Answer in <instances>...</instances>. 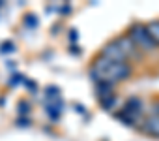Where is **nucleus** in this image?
<instances>
[{"label": "nucleus", "instance_id": "1", "mask_svg": "<svg viewBox=\"0 0 159 141\" xmlns=\"http://www.w3.org/2000/svg\"><path fill=\"white\" fill-rule=\"evenodd\" d=\"M92 79L96 83H107V85H114L120 81H125L131 75V66L127 62H112L107 60L103 56L96 58L92 64Z\"/></svg>", "mask_w": 159, "mask_h": 141}, {"label": "nucleus", "instance_id": "5", "mask_svg": "<svg viewBox=\"0 0 159 141\" xmlns=\"http://www.w3.org/2000/svg\"><path fill=\"white\" fill-rule=\"evenodd\" d=\"M142 132L153 137H159V115H150L142 120Z\"/></svg>", "mask_w": 159, "mask_h": 141}, {"label": "nucleus", "instance_id": "2", "mask_svg": "<svg viewBox=\"0 0 159 141\" xmlns=\"http://www.w3.org/2000/svg\"><path fill=\"white\" fill-rule=\"evenodd\" d=\"M127 36H129V40L137 45V49H139L140 53H150V51H153V49L157 47V45L153 43L152 36L148 34L146 25H133Z\"/></svg>", "mask_w": 159, "mask_h": 141}, {"label": "nucleus", "instance_id": "7", "mask_svg": "<svg viewBox=\"0 0 159 141\" xmlns=\"http://www.w3.org/2000/svg\"><path fill=\"white\" fill-rule=\"evenodd\" d=\"M101 105H103L105 109H112V107L116 105V96H114V94L103 96V98H101Z\"/></svg>", "mask_w": 159, "mask_h": 141}, {"label": "nucleus", "instance_id": "6", "mask_svg": "<svg viewBox=\"0 0 159 141\" xmlns=\"http://www.w3.org/2000/svg\"><path fill=\"white\" fill-rule=\"evenodd\" d=\"M146 30H148V34L152 36L153 43L159 45V21H152V23H148V25H146Z\"/></svg>", "mask_w": 159, "mask_h": 141}, {"label": "nucleus", "instance_id": "3", "mask_svg": "<svg viewBox=\"0 0 159 141\" xmlns=\"http://www.w3.org/2000/svg\"><path fill=\"white\" fill-rule=\"evenodd\" d=\"M116 43H118V47L122 49V53L125 55L127 60H140V58H142V53H140V51L137 49V45L129 40V36H122V38H118Z\"/></svg>", "mask_w": 159, "mask_h": 141}, {"label": "nucleus", "instance_id": "4", "mask_svg": "<svg viewBox=\"0 0 159 141\" xmlns=\"http://www.w3.org/2000/svg\"><path fill=\"white\" fill-rule=\"evenodd\" d=\"M101 56H103V58H107V60H112V62H127L125 55L122 53V49L118 47V43H116V41L107 43V45L103 47V51H101Z\"/></svg>", "mask_w": 159, "mask_h": 141}]
</instances>
